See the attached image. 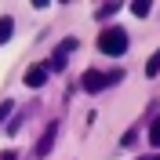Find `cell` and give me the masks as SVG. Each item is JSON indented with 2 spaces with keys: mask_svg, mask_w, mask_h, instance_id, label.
Here are the masks:
<instances>
[{
  "mask_svg": "<svg viewBox=\"0 0 160 160\" xmlns=\"http://www.w3.org/2000/svg\"><path fill=\"white\" fill-rule=\"evenodd\" d=\"M120 77H124L120 69H109V73H102V69H88L84 77H80V88L88 91V95H98V91L113 88V84H117Z\"/></svg>",
  "mask_w": 160,
  "mask_h": 160,
  "instance_id": "1",
  "label": "cell"
},
{
  "mask_svg": "<svg viewBox=\"0 0 160 160\" xmlns=\"http://www.w3.org/2000/svg\"><path fill=\"white\" fill-rule=\"evenodd\" d=\"M128 33L120 29V26H106V29H102V37H98V51L102 55H124V51H128Z\"/></svg>",
  "mask_w": 160,
  "mask_h": 160,
  "instance_id": "2",
  "label": "cell"
},
{
  "mask_svg": "<svg viewBox=\"0 0 160 160\" xmlns=\"http://www.w3.org/2000/svg\"><path fill=\"white\" fill-rule=\"evenodd\" d=\"M55 135H58V124H48V128H44V135H40V142H37V157H48V153H51Z\"/></svg>",
  "mask_w": 160,
  "mask_h": 160,
  "instance_id": "3",
  "label": "cell"
},
{
  "mask_svg": "<svg viewBox=\"0 0 160 160\" xmlns=\"http://www.w3.org/2000/svg\"><path fill=\"white\" fill-rule=\"evenodd\" d=\"M26 84H29V88H40V84H44V80H48V69H44V66H33V69H26Z\"/></svg>",
  "mask_w": 160,
  "mask_h": 160,
  "instance_id": "4",
  "label": "cell"
},
{
  "mask_svg": "<svg viewBox=\"0 0 160 160\" xmlns=\"http://www.w3.org/2000/svg\"><path fill=\"white\" fill-rule=\"evenodd\" d=\"M11 33H15V18H8V15H4V18H0V44H8Z\"/></svg>",
  "mask_w": 160,
  "mask_h": 160,
  "instance_id": "5",
  "label": "cell"
},
{
  "mask_svg": "<svg viewBox=\"0 0 160 160\" xmlns=\"http://www.w3.org/2000/svg\"><path fill=\"white\" fill-rule=\"evenodd\" d=\"M157 73H160V48L153 51V55H149V62H146V77H157Z\"/></svg>",
  "mask_w": 160,
  "mask_h": 160,
  "instance_id": "6",
  "label": "cell"
},
{
  "mask_svg": "<svg viewBox=\"0 0 160 160\" xmlns=\"http://www.w3.org/2000/svg\"><path fill=\"white\" fill-rule=\"evenodd\" d=\"M149 8H153V4H146V0H135V4H131V11H135L138 18H146V15H149Z\"/></svg>",
  "mask_w": 160,
  "mask_h": 160,
  "instance_id": "7",
  "label": "cell"
},
{
  "mask_svg": "<svg viewBox=\"0 0 160 160\" xmlns=\"http://www.w3.org/2000/svg\"><path fill=\"white\" fill-rule=\"evenodd\" d=\"M149 142H153V146H160V117L149 124Z\"/></svg>",
  "mask_w": 160,
  "mask_h": 160,
  "instance_id": "8",
  "label": "cell"
},
{
  "mask_svg": "<svg viewBox=\"0 0 160 160\" xmlns=\"http://www.w3.org/2000/svg\"><path fill=\"white\" fill-rule=\"evenodd\" d=\"M120 11V4H102L98 8V18H109V15H117Z\"/></svg>",
  "mask_w": 160,
  "mask_h": 160,
  "instance_id": "9",
  "label": "cell"
},
{
  "mask_svg": "<svg viewBox=\"0 0 160 160\" xmlns=\"http://www.w3.org/2000/svg\"><path fill=\"white\" fill-rule=\"evenodd\" d=\"M8 113H11V102H4V106H0V120L8 117Z\"/></svg>",
  "mask_w": 160,
  "mask_h": 160,
  "instance_id": "10",
  "label": "cell"
},
{
  "mask_svg": "<svg viewBox=\"0 0 160 160\" xmlns=\"http://www.w3.org/2000/svg\"><path fill=\"white\" fill-rule=\"evenodd\" d=\"M0 160H18V157H15V153H4V157H0Z\"/></svg>",
  "mask_w": 160,
  "mask_h": 160,
  "instance_id": "11",
  "label": "cell"
},
{
  "mask_svg": "<svg viewBox=\"0 0 160 160\" xmlns=\"http://www.w3.org/2000/svg\"><path fill=\"white\" fill-rule=\"evenodd\" d=\"M149 160H160V157H149Z\"/></svg>",
  "mask_w": 160,
  "mask_h": 160,
  "instance_id": "12",
  "label": "cell"
}]
</instances>
